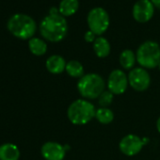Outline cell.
Masks as SVG:
<instances>
[{
    "instance_id": "obj_1",
    "label": "cell",
    "mask_w": 160,
    "mask_h": 160,
    "mask_svg": "<svg viewBox=\"0 0 160 160\" xmlns=\"http://www.w3.org/2000/svg\"><path fill=\"white\" fill-rule=\"evenodd\" d=\"M40 33L42 37L50 42H61L68 33V23L62 15H47L40 24Z\"/></svg>"
},
{
    "instance_id": "obj_2",
    "label": "cell",
    "mask_w": 160,
    "mask_h": 160,
    "mask_svg": "<svg viewBox=\"0 0 160 160\" xmlns=\"http://www.w3.org/2000/svg\"><path fill=\"white\" fill-rule=\"evenodd\" d=\"M107 83L102 75L96 72L85 73L77 81V91L83 99L95 100L106 91Z\"/></svg>"
},
{
    "instance_id": "obj_3",
    "label": "cell",
    "mask_w": 160,
    "mask_h": 160,
    "mask_svg": "<svg viewBox=\"0 0 160 160\" xmlns=\"http://www.w3.org/2000/svg\"><path fill=\"white\" fill-rule=\"evenodd\" d=\"M96 108L94 105L86 99H76L70 104L67 109V117L74 125H85L95 118Z\"/></svg>"
},
{
    "instance_id": "obj_4",
    "label": "cell",
    "mask_w": 160,
    "mask_h": 160,
    "mask_svg": "<svg viewBox=\"0 0 160 160\" xmlns=\"http://www.w3.org/2000/svg\"><path fill=\"white\" fill-rule=\"evenodd\" d=\"M9 31L21 40H30L36 33L37 24L29 15L16 13L12 15L7 24Z\"/></svg>"
},
{
    "instance_id": "obj_5",
    "label": "cell",
    "mask_w": 160,
    "mask_h": 160,
    "mask_svg": "<svg viewBox=\"0 0 160 160\" xmlns=\"http://www.w3.org/2000/svg\"><path fill=\"white\" fill-rule=\"evenodd\" d=\"M136 56L139 67L146 70L157 68L160 62V45L154 41H145L138 46Z\"/></svg>"
},
{
    "instance_id": "obj_6",
    "label": "cell",
    "mask_w": 160,
    "mask_h": 160,
    "mask_svg": "<svg viewBox=\"0 0 160 160\" xmlns=\"http://www.w3.org/2000/svg\"><path fill=\"white\" fill-rule=\"evenodd\" d=\"M89 30L92 31L97 37L102 36L109 28L110 17L108 12L102 7L92 9L87 15Z\"/></svg>"
},
{
    "instance_id": "obj_7",
    "label": "cell",
    "mask_w": 160,
    "mask_h": 160,
    "mask_svg": "<svg viewBox=\"0 0 160 160\" xmlns=\"http://www.w3.org/2000/svg\"><path fill=\"white\" fill-rule=\"evenodd\" d=\"M128 81L129 86L138 92H145L151 85V76L148 71L142 67H135L129 71Z\"/></svg>"
},
{
    "instance_id": "obj_8",
    "label": "cell",
    "mask_w": 160,
    "mask_h": 160,
    "mask_svg": "<svg viewBox=\"0 0 160 160\" xmlns=\"http://www.w3.org/2000/svg\"><path fill=\"white\" fill-rule=\"evenodd\" d=\"M129 86L128 75L121 69L113 70L107 80V88L114 95L123 94Z\"/></svg>"
},
{
    "instance_id": "obj_9",
    "label": "cell",
    "mask_w": 160,
    "mask_h": 160,
    "mask_svg": "<svg viewBox=\"0 0 160 160\" xmlns=\"http://www.w3.org/2000/svg\"><path fill=\"white\" fill-rule=\"evenodd\" d=\"M145 146L143 139L135 134L124 136L119 142V149L126 156H134L138 154Z\"/></svg>"
},
{
    "instance_id": "obj_10",
    "label": "cell",
    "mask_w": 160,
    "mask_h": 160,
    "mask_svg": "<svg viewBox=\"0 0 160 160\" xmlns=\"http://www.w3.org/2000/svg\"><path fill=\"white\" fill-rule=\"evenodd\" d=\"M154 9L151 0H138L132 9L133 18L138 23H147L153 17Z\"/></svg>"
},
{
    "instance_id": "obj_11",
    "label": "cell",
    "mask_w": 160,
    "mask_h": 160,
    "mask_svg": "<svg viewBox=\"0 0 160 160\" xmlns=\"http://www.w3.org/2000/svg\"><path fill=\"white\" fill-rule=\"evenodd\" d=\"M41 152L45 160H63L67 150L65 145L56 141H47L42 146Z\"/></svg>"
},
{
    "instance_id": "obj_12",
    "label": "cell",
    "mask_w": 160,
    "mask_h": 160,
    "mask_svg": "<svg viewBox=\"0 0 160 160\" xmlns=\"http://www.w3.org/2000/svg\"><path fill=\"white\" fill-rule=\"evenodd\" d=\"M66 64L67 62L63 57L59 55H52L46 59L45 67L50 73L59 74L65 71Z\"/></svg>"
},
{
    "instance_id": "obj_13",
    "label": "cell",
    "mask_w": 160,
    "mask_h": 160,
    "mask_svg": "<svg viewBox=\"0 0 160 160\" xmlns=\"http://www.w3.org/2000/svg\"><path fill=\"white\" fill-rule=\"evenodd\" d=\"M93 51L99 58H105L109 56L111 51V46L108 40L103 36H99L96 38L94 42L92 43Z\"/></svg>"
},
{
    "instance_id": "obj_14",
    "label": "cell",
    "mask_w": 160,
    "mask_h": 160,
    "mask_svg": "<svg viewBox=\"0 0 160 160\" xmlns=\"http://www.w3.org/2000/svg\"><path fill=\"white\" fill-rule=\"evenodd\" d=\"M20 150L13 143H4L0 145V160H19Z\"/></svg>"
},
{
    "instance_id": "obj_15",
    "label": "cell",
    "mask_w": 160,
    "mask_h": 160,
    "mask_svg": "<svg viewBox=\"0 0 160 160\" xmlns=\"http://www.w3.org/2000/svg\"><path fill=\"white\" fill-rule=\"evenodd\" d=\"M119 62L122 69L126 71H131L135 68L137 63V56L131 49H124L119 57Z\"/></svg>"
},
{
    "instance_id": "obj_16",
    "label": "cell",
    "mask_w": 160,
    "mask_h": 160,
    "mask_svg": "<svg viewBox=\"0 0 160 160\" xmlns=\"http://www.w3.org/2000/svg\"><path fill=\"white\" fill-rule=\"evenodd\" d=\"M79 9V1L78 0H61L58 10L59 14L63 17H69L77 12Z\"/></svg>"
},
{
    "instance_id": "obj_17",
    "label": "cell",
    "mask_w": 160,
    "mask_h": 160,
    "mask_svg": "<svg viewBox=\"0 0 160 160\" xmlns=\"http://www.w3.org/2000/svg\"><path fill=\"white\" fill-rule=\"evenodd\" d=\"M28 48L34 56L41 57L47 52V43L42 39L33 37L28 40Z\"/></svg>"
},
{
    "instance_id": "obj_18",
    "label": "cell",
    "mask_w": 160,
    "mask_h": 160,
    "mask_svg": "<svg viewBox=\"0 0 160 160\" xmlns=\"http://www.w3.org/2000/svg\"><path fill=\"white\" fill-rule=\"evenodd\" d=\"M65 72L69 74V76L72 78H77V79L81 78L85 74L84 66L80 61L75 60V59H72L67 62Z\"/></svg>"
},
{
    "instance_id": "obj_19",
    "label": "cell",
    "mask_w": 160,
    "mask_h": 160,
    "mask_svg": "<svg viewBox=\"0 0 160 160\" xmlns=\"http://www.w3.org/2000/svg\"><path fill=\"white\" fill-rule=\"evenodd\" d=\"M95 119L99 123L109 124L114 120V112L109 108H99L96 109Z\"/></svg>"
},
{
    "instance_id": "obj_20",
    "label": "cell",
    "mask_w": 160,
    "mask_h": 160,
    "mask_svg": "<svg viewBox=\"0 0 160 160\" xmlns=\"http://www.w3.org/2000/svg\"><path fill=\"white\" fill-rule=\"evenodd\" d=\"M114 99V94L112 92H110L108 90H106L97 99L98 100V104L100 106V108H108Z\"/></svg>"
},
{
    "instance_id": "obj_21",
    "label": "cell",
    "mask_w": 160,
    "mask_h": 160,
    "mask_svg": "<svg viewBox=\"0 0 160 160\" xmlns=\"http://www.w3.org/2000/svg\"><path fill=\"white\" fill-rule=\"evenodd\" d=\"M97 36L91 30H88L86 31V33L84 34V40L86 42H89V43H93L94 41L96 40Z\"/></svg>"
},
{
    "instance_id": "obj_22",
    "label": "cell",
    "mask_w": 160,
    "mask_h": 160,
    "mask_svg": "<svg viewBox=\"0 0 160 160\" xmlns=\"http://www.w3.org/2000/svg\"><path fill=\"white\" fill-rule=\"evenodd\" d=\"M58 14H59V10H58V8L52 7V8L49 10V15H58Z\"/></svg>"
},
{
    "instance_id": "obj_23",
    "label": "cell",
    "mask_w": 160,
    "mask_h": 160,
    "mask_svg": "<svg viewBox=\"0 0 160 160\" xmlns=\"http://www.w3.org/2000/svg\"><path fill=\"white\" fill-rule=\"evenodd\" d=\"M152 5L154 6V8L160 10V0H151Z\"/></svg>"
},
{
    "instance_id": "obj_24",
    "label": "cell",
    "mask_w": 160,
    "mask_h": 160,
    "mask_svg": "<svg viewBox=\"0 0 160 160\" xmlns=\"http://www.w3.org/2000/svg\"><path fill=\"white\" fill-rule=\"evenodd\" d=\"M156 129H157V131L160 133V117L157 119V121H156Z\"/></svg>"
},
{
    "instance_id": "obj_25",
    "label": "cell",
    "mask_w": 160,
    "mask_h": 160,
    "mask_svg": "<svg viewBox=\"0 0 160 160\" xmlns=\"http://www.w3.org/2000/svg\"><path fill=\"white\" fill-rule=\"evenodd\" d=\"M158 69H159V71H160V62H159V64H158V67H157Z\"/></svg>"
}]
</instances>
